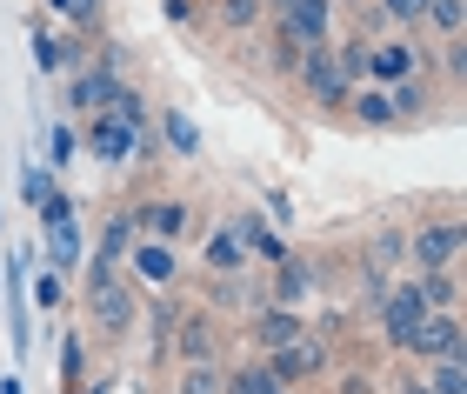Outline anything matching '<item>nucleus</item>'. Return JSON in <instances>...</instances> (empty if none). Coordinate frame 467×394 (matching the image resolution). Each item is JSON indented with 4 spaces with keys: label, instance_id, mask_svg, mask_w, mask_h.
Returning a JSON list of instances; mask_svg holds the SVG:
<instances>
[{
    "label": "nucleus",
    "instance_id": "1",
    "mask_svg": "<svg viewBox=\"0 0 467 394\" xmlns=\"http://www.w3.org/2000/svg\"><path fill=\"white\" fill-rule=\"evenodd\" d=\"M80 307H88L94 335H108V341H127L140 327V287L114 275L108 261H80Z\"/></svg>",
    "mask_w": 467,
    "mask_h": 394
},
{
    "label": "nucleus",
    "instance_id": "2",
    "mask_svg": "<svg viewBox=\"0 0 467 394\" xmlns=\"http://www.w3.org/2000/svg\"><path fill=\"white\" fill-rule=\"evenodd\" d=\"M267 27H281L294 47H327L334 40V7L327 0H267Z\"/></svg>",
    "mask_w": 467,
    "mask_h": 394
},
{
    "label": "nucleus",
    "instance_id": "3",
    "mask_svg": "<svg viewBox=\"0 0 467 394\" xmlns=\"http://www.w3.org/2000/svg\"><path fill=\"white\" fill-rule=\"evenodd\" d=\"M467 247V227L461 221H420L408 234V267L414 275H441V267H454Z\"/></svg>",
    "mask_w": 467,
    "mask_h": 394
},
{
    "label": "nucleus",
    "instance_id": "4",
    "mask_svg": "<svg viewBox=\"0 0 467 394\" xmlns=\"http://www.w3.org/2000/svg\"><path fill=\"white\" fill-rule=\"evenodd\" d=\"M374 321H380V341H388V347H408V335L428 321L420 287H414V281H388V295L374 301Z\"/></svg>",
    "mask_w": 467,
    "mask_h": 394
},
{
    "label": "nucleus",
    "instance_id": "5",
    "mask_svg": "<svg viewBox=\"0 0 467 394\" xmlns=\"http://www.w3.org/2000/svg\"><path fill=\"white\" fill-rule=\"evenodd\" d=\"M267 368H274V381H281V388H301V381H321L334 368V347H327V335H314V327H307L301 341H287L281 355H267Z\"/></svg>",
    "mask_w": 467,
    "mask_h": 394
},
{
    "label": "nucleus",
    "instance_id": "6",
    "mask_svg": "<svg viewBox=\"0 0 467 394\" xmlns=\"http://www.w3.org/2000/svg\"><path fill=\"white\" fill-rule=\"evenodd\" d=\"M321 261H307V254H287L281 267H274V281H261V301H274V307H294V315H301V307L321 295Z\"/></svg>",
    "mask_w": 467,
    "mask_h": 394
},
{
    "label": "nucleus",
    "instance_id": "7",
    "mask_svg": "<svg viewBox=\"0 0 467 394\" xmlns=\"http://www.w3.org/2000/svg\"><path fill=\"white\" fill-rule=\"evenodd\" d=\"M140 134L147 128H127V120L120 114H94L88 120V154L100 161V168H134V161H140Z\"/></svg>",
    "mask_w": 467,
    "mask_h": 394
},
{
    "label": "nucleus",
    "instance_id": "8",
    "mask_svg": "<svg viewBox=\"0 0 467 394\" xmlns=\"http://www.w3.org/2000/svg\"><path fill=\"white\" fill-rule=\"evenodd\" d=\"M294 80H301V94L307 100H321V108H348V80H341V60H334V40L327 47H307L301 54V67H294Z\"/></svg>",
    "mask_w": 467,
    "mask_h": 394
},
{
    "label": "nucleus",
    "instance_id": "9",
    "mask_svg": "<svg viewBox=\"0 0 467 394\" xmlns=\"http://www.w3.org/2000/svg\"><path fill=\"white\" fill-rule=\"evenodd\" d=\"M408 355L428 368V361H461L467 355V327H461V315H428L408 335Z\"/></svg>",
    "mask_w": 467,
    "mask_h": 394
},
{
    "label": "nucleus",
    "instance_id": "10",
    "mask_svg": "<svg viewBox=\"0 0 467 394\" xmlns=\"http://www.w3.org/2000/svg\"><path fill=\"white\" fill-rule=\"evenodd\" d=\"M301 335H307V315H294V307L261 301V307L247 315V341L261 347V361H267V355H281V347H287V341H301Z\"/></svg>",
    "mask_w": 467,
    "mask_h": 394
},
{
    "label": "nucleus",
    "instance_id": "11",
    "mask_svg": "<svg viewBox=\"0 0 467 394\" xmlns=\"http://www.w3.org/2000/svg\"><path fill=\"white\" fill-rule=\"evenodd\" d=\"M127 214H134V234H140V241L174 247V241H181V227H187V201H174V194H154V201L127 207Z\"/></svg>",
    "mask_w": 467,
    "mask_h": 394
},
{
    "label": "nucleus",
    "instance_id": "12",
    "mask_svg": "<svg viewBox=\"0 0 467 394\" xmlns=\"http://www.w3.org/2000/svg\"><path fill=\"white\" fill-rule=\"evenodd\" d=\"M127 267H134V287H147V295H167V287L181 281L174 247H161V241H134L127 247Z\"/></svg>",
    "mask_w": 467,
    "mask_h": 394
},
{
    "label": "nucleus",
    "instance_id": "13",
    "mask_svg": "<svg viewBox=\"0 0 467 394\" xmlns=\"http://www.w3.org/2000/svg\"><path fill=\"white\" fill-rule=\"evenodd\" d=\"M167 347H174L181 361H214V347H221V327L207 307H187V315L174 321V335H167Z\"/></svg>",
    "mask_w": 467,
    "mask_h": 394
},
{
    "label": "nucleus",
    "instance_id": "14",
    "mask_svg": "<svg viewBox=\"0 0 467 394\" xmlns=\"http://www.w3.org/2000/svg\"><path fill=\"white\" fill-rule=\"evenodd\" d=\"M420 67H428V60H420V47H408V40H374L368 47V74L380 80V88H394V80H408Z\"/></svg>",
    "mask_w": 467,
    "mask_h": 394
},
{
    "label": "nucleus",
    "instance_id": "15",
    "mask_svg": "<svg viewBox=\"0 0 467 394\" xmlns=\"http://www.w3.org/2000/svg\"><path fill=\"white\" fill-rule=\"evenodd\" d=\"M20 275H27V247L7 254V341H14V355H34V327H27V307H20Z\"/></svg>",
    "mask_w": 467,
    "mask_h": 394
},
{
    "label": "nucleus",
    "instance_id": "16",
    "mask_svg": "<svg viewBox=\"0 0 467 394\" xmlns=\"http://www.w3.org/2000/svg\"><path fill=\"white\" fill-rule=\"evenodd\" d=\"M40 254H47V275H74V267L88 261V247H80V221L74 227H40Z\"/></svg>",
    "mask_w": 467,
    "mask_h": 394
},
{
    "label": "nucleus",
    "instance_id": "17",
    "mask_svg": "<svg viewBox=\"0 0 467 394\" xmlns=\"http://www.w3.org/2000/svg\"><path fill=\"white\" fill-rule=\"evenodd\" d=\"M201 261H207V275H247V267H254V261H247V247L234 241V227H227V221L201 241Z\"/></svg>",
    "mask_w": 467,
    "mask_h": 394
},
{
    "label": "nucleus",
    "instance_id": "18",
    "mask_svg": "<svg viewBox=\"0 0 467 394\" xmlns=\"http://www.w3.org/2000/svg\"><path fill=\"white\" fill-rule=\"evenodd\" d=\"M80 60V40H67V34H47V27H34V67L40 74H67Z\"/></svg>",
    "mask_w": 467,
    "mask_h": 394
},
{
    "label": "nucleus",
    "instance_id": "19",
    "mask_svg": "<svg viewBox=\"0 0 467 394\" xmlns=\"http://www.w3.org/2000/svg\"><path fill=\"white\" fill-rule=\"evenodd\" d=\"M388 108H394V120H414V114H428V108H434V80H428V67H420V74H408V80H394Z\"/></svg>",
    "mask_w": 467,
    "mask_h": 394
},
{
    "label": "nucleus",
    "instance_id": "20",
    "mask_svg": "<svg viewBox=\"0 0 467 394\" xmlns=\"http://www.w3.org/2000/svg\"><path fill=\"white\" fill-rule=\"evenodd\" d=\"M420 301H428V315H461V275L454 267H441V275H414Z\"/></svg>",
    "mask_w": 467,
    "mask_h": 394
},
{
    "label": "nucleus",
    "instance_id": "21",
    "mask_svg": "<svg viewBox=\"0 0 467 394\" xmlns=\"http://www.w3.org/2000/svg\"><path fill=\"white\" fill-rule=\"evenodd\" d=\"M140 234H134V214H127V207H120V214H108V221H100V247H94V254L88 261H127V247H134Z\"/></svg>",
    "mask_w": 467,
    "mask_h": 394
},
{
    "label": "nucleus",
    "instance_id": "22",
    "mask_svg": "<svg viewBox=\"0 0 467 394\" xmlns=\"http://www.w3.org/2000/svg\"><path fill=\"white\" fill-rule=\"evenodd\" d=\"M221 381H227L221 361H181V375L167 381V394H221Z\"/></svg>",
    "mask_w": 467,
    "mask_h": 394
},
{
    "label": "nucleus",
    "instance_id": "23",
    "mask_svg": "<svg viewBox=\"0 0 467 394\" xmlns=\"http://www.w3.org/2000/svg\"><path fill=\"white\" fill-rule=\"evenodd\" d=\"M207 7H214V20L227 34H254L267 20V0H207Z\"/></svg>",
    "mask_w": 467,
    "mask_h": 394
},
{
    "label": "nucleus",
    "instance_id": "24",
    "mask_svg": "<svg viewBox=\"0 0 467 394\" xmlns=\"http://www.w3.org/2000/svg\"><path fill=\"white\" fill-rule=\"evenodd\" d=\"M221 394H281V381H274L267 361H241V368H227Z\"/></svg>",
    "mask_w": 467,
    "mask_h": 394
},
{
    "label": "nucleus",
    "instance_id": "25",
    "mask_svg": "<svg viewBox=\"0 0 467 394\" xmlns=\"http://www.w3.org/2000/svg\"><path fill=\"white\" fill-rule=\"evenodd\" d=\"M348 114L360 128H394V108H388V88H354L348 94Z\"/></svg>",
    "mask_w": 467,
    "mask_h": 394
},
{
    "label": "nucleus",
    "instance_id": "26",
    "mask_svg": "<svg viewBox=\"0 0 467 394\" xmlns=\"http://www.w3.org/2000/svg\"><path fill=\"white\" fill-rule=\"evenodd\" d=\"M394 261H408V234H400V227H380V234L368 241V261H360V267H380V275H394Z\"/></svg>",
    "mask_w": 467,
    "mask_h": 394
},
{
    "label": "nucleus",
    "instance_id": "27",
    "mask_svg": "<svg viewBox=\"0 0 467 394\" xmlns=\"http://www.w3.org/2000/svg\"><path fill=\"white\" fill-rule=\"evenodd\" d=\"M161 134H167V148H174L181 161H194V154H201V128H194V120H187L181 108H167V114H161Z\"/></svg>",
    "mask_w": 467,
    "mask_h": 394
},
{
    "label": "nucleus",
    "instance_id": "28",
    "mask_svg": "<svg viewBox=\"0 0 467 394\" xmlns=\"http://www.w3.org/2000/svg\"><path fill=\"white\" fill-rule=\"evenodd\" d=\"M420 27L461 40V27H467V0H428V7H420Z\"/></svg>",
    "mask_w": 467,
    "mask_h": 394
},
{
    "label": "nucleus",
    "instance_id": "29",
    "mask_svg": "<svg viewBox=\"0 0 467 394\" xmlns=\"http://www.w3.org/2000/svg\"><path fill=\"white\" fill-rule=\"evenodd\" d=\"M420 381H428V394H467V368L461 361H428Z\"/></svg>",
    "mask_w": 467,
    "mask_h": 394
},
{
    "label": "nucleus",
    "instance_id": "30",
    "mask_svg": "<svg viewBox=\"0 0 467 394\" xmlns=\"http://www.w3.org/2000/svg\"><path fill=\"white\" fill-rule=\"evenodd\" d=\"M47 7L67 20V27H80V34H100V0H47Z\"/></svg>",
    "mask_w": 467,
    "mask_h": 394
},
{
    "label": "nucleus",
    "instance_id": "31",
    "mask_svg": "<svg viewBox=\"0 0 467 394\" xmlns=\"http://www.w3.org/2000/svg\"><path fill=\"white\" fill-rule=\"evenodd\" d=\"M34 214H40V227H74V201H67V188L54 181V188L40 194V207H34Z\"/></svg>",
    "mask_w": 467,
    "mask_h": 394
},
{
    "label": "nucleus",
    "instance_id": "32",
    "mask_svg": "<svg viewBox=\"0 0 467 394\" xmlns=\"http://www.w3.org/2000/svg\"><path fill=\"white\" fill-rule=\"evenodd\" d=\"M301 54H307V47H294L281 27H267V67H274V74H294V67H301Z\"/></svg>",
    "mask_w": 467,
    "mask_h": 394
},
{
    "label": "nucleus",
    "instance_id": "33",
    "mask_svg": "<svg viewBox=\"0 0 467 394\" xmlns=\"http://www.w3.org/2000/svg\"><path fill=\"white\" fill-rule=\"evenodd\" d=\"M60 375H67V388H88V347H80V335L60 341Z\"/></svg>",
    "mask_w": 467,
    "mask_h": 394
},
{
    "label": "nucleus",
    "instance_id": "34",
    "mask_svg": "<svg viewBox=\"0 0 467 394\" xmlns=\"http://www.w3.org/2000/svg\"><path fill=\"white\" fill-rule=\"evenodd\" d=\"M420 7H428V0H374V14L388 20V27H420Z\"/></svg>",
    "mask_w": 467,
    "mask_h": 394
},
{
    "label": "nucleus",
    "instance_id": "35",
    "mask_svg": "<svg viewBox=\"0 0 467 394\" xmlns=\"http://www.w3.org/2000/svg\"><path fill=\"white\" fill-rule=\"evenodd\" d=\"M247 261H261V267H281V261H287V241H281V234L267 227V234L254 241V254H247Z\"/></svg>",
    "mask_w": 467,
    "mask_h": 394
},
{
    "label": "nucleus",
    "instance_id": "36",
    "mask_svg": "<svg viewBox=\"0 0 467 394\" xmlns=\"http://www.w3.org/2000/svg\"><path fill=\"white\" fill-rule=\"evenodd\" d=\"M74 148H80V140H74V128H47V161H54V168H67V161H74Z\"/></svg>",
    "mask_w": 467,
    "mask_h": 394
},
{
    "label": "nucleus",
    "instance_id": "37",
    "mask_svg": "<svg viewBox=\"0 0 467 394\" xmlns=\"http://www.w3.org/2000/svg\"><path fill=\"white\" fill-rule=\"evenodd\" d=\"M174 321H181V301H154V347H167V335H174Z\"/></svg>",
    "mask_w": 467,
    "mask_h": 394
},
{
    "label": "nucleus",
    "instance_id": "38",
    "mask_svg": "<svg viewBox=\"0 0 467 394\" xmlns=\"http://www.w3.org/2000/svg\"><path fill=\"white\" fill-rule=\"evenodd\" d=\"M47 188H54V168H34V161H27V174H20V194L40 207V194H47Z\"/></svg>",
    "mask_w": 467,
    "mask_h": 394
},
{
    "label": "nucleus",
    "instance_id": "39",
    "mask_svg": "<svg viewBox=\"0 0 467 394\" xmlns=\"http://www.w3.org/2000/svg\"><path fill=\"white\" fill-rule=\"evenodd\" d=\"M261 207L274 214V227H294V201H287L281 188H267V194H261Z\"/></svg>",
    "mask_w": 467,
    "mask_h": 394
},
{
    "label": "nucleus",
    "instance_id": "40",
    "mask_svg": "<svg viewBox=\"0 0 467 394\" xmlns=\"http://www.w3.org/2000/svg\"><path fill=\"white\" fill-rule=\"evenodd\" d=\"M60 295H67V287H60V275H40V281H34V301H40V307H47V315H54V307H60Z\"/></svg>",
    "mask_w": 467,
    "mask_h": 394
},
{
    "label": "nucleus",
    "instance_id": "41",
    "mask_svg": "<svg viewBox=\"0 0 467 394\" xmlns=\"http://www.w3.org/2000/svg\"><path fill=\"white\" fill-rule=\"evenodd\" d=\"M161 7H167L174 27H194V20H201V0H161Z\"/></svg>",
    "mask_w": 467,
    "mask_h": 394
},
{
    "label": "nucleus",
    "instance_id": "42",
    "mask_svg": "<svg viewBox=\"0 0 467 394\" xmlns=\"http://www.w3.org/2000/svg\"><path fill=\"white\" fill-rule=\"evenodd\" d=\"M441 67H448V74H454V80H461V74H467V47H461V40H448V54H441Z\"/></svg>",
    "mask_w": 467,
    "mask_h": 394
},
{
    "label": "nucleus",
    "instance_id": "43",
    "mask_svg": "<svg viewBox=\"0 0 467 394\" xmlns=\"http://www.w3.org/2000/svg\"><path fill=\"white\" fill-rule=\"evenodd\" d=\"M341 394H374V375H360V368H354V375H341Z\"/></svg>",
    "mask_w": 467,
    "mask_h": 394
},
{
    "label": "nucleus",
    "instance_id": "44",
    "mask_svg": "<svg viewBox=\"0 0 467 394\" xmlns=\"http://www.w3.org/2000/svg\"><path fill=\"white\" fill-rule=\"evenodd\" d=\"M394 394H428V381H420V375H408V381H400Z\"/></svg>",
    "mask_w": 467,
    "mask_h": 394
},
{
    "label": "nucleus",
    "instance_id": "45",
    "mask_svg": "<svg viewBox=\"0 0 467 394\" xmlns=\"http://www.w3.org/2000/svg\"><path fill=\"white\" fill-rule=\"evenodd\" d=\"M327 7H354V14H360V7H368V0H327Z\"/></svg>",
    "mask_w": 467,
    "mask_h": 394
},
{
    "label": "nucleus",
    "instance_id": "46",
    "mask_svg": "<svg viewBox=\"0 0 467 394\" xmlns=\"http://www.w3.org/2000/svg\"><path fill=\"white\" fill-rule=\"evenodd\" d=\"M67 394H108V388H67Z\"/></svg>",
    "mask_w": 467,
    "mask_h": 394
},
{
    "label": "nucleus",
    "instance_id": "47",
    "mask_svg": "<svg viewBox=\"0 0 467 394\" xmlns=\"http://www.w3.org/2000/svg\"><path fill=\"white\" fill-rule=\"evenodd\" d=\"M281 394H294V388H281Z\"/></svg>",
    "mask_w": 467,
    "mask_h": 394
},
{
    "label": "nucleus",
    "instance_id": "48",
    "mask_svg": "<svg viewBox=\"0 0 467 394\" xmlns=\"http://www.w3.org/2000/svg\"><path fill=\"white\" fill-rule=\"evenodd\" d=\"M0 227H7V221H0Z\"/></svg>",
    "mask_w": 467,
    "mask_h": 394
}]
</instances>
